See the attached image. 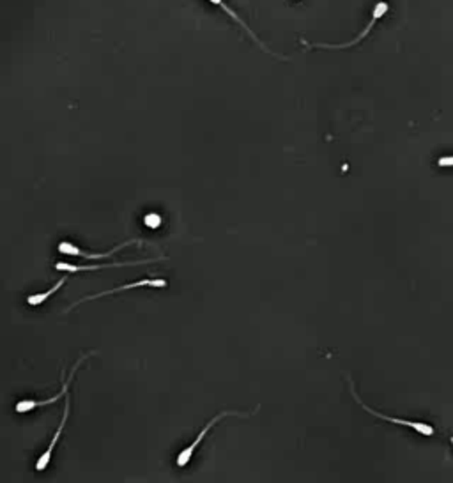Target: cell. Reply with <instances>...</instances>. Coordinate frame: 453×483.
Segmentation results:
<instances>
[{
  "label": "cell",
  "mask_w": 453,
  "mask_h": 483,
  "mask_svg": "<svg viewBox=\"0 0 453 483\" xmlns=\"http://www.w3.org/2000/svg\"><path fill=\"white\" fill-rule=\"evenodd\" d=\"M169 285V282L163 278H144V280H139V282H133V283H126V285H121V287H115V289H110V290H103V292H97V294H92V296H87V297H82L80 301H76L70 307L75 308L78 307V304L85 303V301H92V299H97V297H103V296H110V294H117V292H124V290H129V289H140V287H154V289H165V287Z\"/></svg>",
  "instance_id": "6"
},
{
  "label": "cell",
  "mask_w": 453,
  "mask_h": 483,
  "mask_svg": "<svg viewBox=\"0 0 453 483\" xmlns=\"http://www.w3.org/2000/svg\"><path fill=\"white\" fill-rule=\"evenodd\" d=\"M388 11H390V4L384 2V0H380V2L375 4V6H374V11H372L371 23H368V25H367V28H365L363 32H360V36H356V38H354L353 41L343 43V45H310V43L303 41V45H307L308 48H326V50H343V48H349V46L358 45V43H360L361 39L365 38V36L371 34V31H372V27H374V25H375V21H378L379 18H383L384 14L388 13Z\"/></svg>",
  "instance_id": "5"
},
{
  "label": "cell",
  "mask_w": 453,
  "mask_h": 483,
  "mask_svg": "<svg viewBox=\"0 0 453 483\" xmlns=\"http://www.w3.org/2000/svg\"><path fill=\"white\" fill-rule=\"evenodd\" d=\"M209 2H211V4H215V6H218V7H222V9H223V11H225V13L228 14V16H230V18H232V20H234V21H235V23H239V25H241V27H243V28H245V31H246V32H248V36H250V38H252V39H253V41H255V43H257V45H259V46H260V48H262V50H264V52H267V53H271V55H275V53H273V52H270V50H267V48H266V46H264V43H262V41H260V39H259V38H257V36H255V34H253V32H252V31H250V27H248V25H246V23H245V21H243V20H241V18H239V16H238V13H235V11H234V9H230V7H228V6H227V4H225V2H223V0H209Z\"/></svg>",
  "instance_id": "9"
},
{
  "label": "cell",
  "mask_w": 453,
  "mask_h": 483,
  "mask_svg": "<svg viewBox=\"0 0 453 483\" xmlns=\"http://www.w3.org/2000/svg\"><path fill=\"white\" fill-rule=\"evenodd\" d=\"M450 442H452V445H453V435H452V439H450Z\"/></svg>",
  "instance_id": "12"
},
{
  "label": "cell",
  "mask_w": 453,
  "mask_h": 483,
  "mask_svg": "<svg viewBox=\"0 0 453 483\" xmlns=\"http://www.w3.org/2000/svg\"><path fill=\"white\" fill-rule=\"evenodd\" d=\"M163 260V257L159 259H144V260H135V262H112V264H103V266H75V264L68 262H57L55 270L57 271H66V273H82V271H97V270H108V267H117V266H142V264H151Z\"/></svg>",
  "instance_id": "8"
},
{
  "label": "cell",
  "mask_w": 453,
  "mask_h": 483,
  "mask_svg": "<svg viewBox=\"0 0 453 483\" xmlns=\"http://www.w3.org/2000/svg\"><path fill=\"white\" fill-rule=\"evenodd\" d=\"M227 416L248 418L250 414H243V413H238V411H223V413H220L218 416H215V418H213V420L209 421V423L206 425L204 428H202V430H201V434H198L197 437H195V441L191 442V445L188 446V448H184L183 452H181V453H177V466H179V467H184V466H186V464L190 462V460H191V457H193L195 450L198 448V445H201V442L204 441V439H206V435L209 434V430H211V428L215 427L216 423H220V421H222L223 418H227Z\"/></svg>",
  "instance_id": "2"
},
{
  "label": "cell",
  "mask_w": 453,
  "mask_h": 483,
  "mask_svg": "<svg viewBox=\"0 0 453 483\" xmlns=\"http://www.w3.org/2000/svg\"><path fill=\"white\" fill-rule=\"evenodd\" d=\"M132 245H142V241H140V239H132V241L122 243V245L115 246V248L108 250V252H105V253H89V252H83L82 248H78V246L73 245V243H70V241L59 243V246H57V250H59V253H63V255L83 257V259H87V260H101V259H108V257H110V255H114V253L121 252L122 248H126V246H132Z\"/></svg>",
  "instance_id": "4"
},
{
  "label": "cell",
  "mask_w": 453,
  "mask_h": 483,
  "mask_svg": "<svg viewBox=\"0 0 453 483\" xmlns=\"http://www.w3.org/2000/svg\"><path fill=\"white\" fill-rule=\"evenodd\" d=\"M68 416H70V395H66V405H64V414H63V420H60V425L59 428L55 430V434H53V439L50 441V446L45 450V453H41V457L38 459V462H36V471H45L46 467L50 466V460H52V455H53V448L57 446V442H59L60 439V434L64 432V427H66L68 423Z\"/></svg>",
  "instance_id": "7"
},
{
  "label": "cell",
  "mask_w": 453,
  "mask_h": 483,
  "mask_svg": "<svg viewBox=\"0 0 453 483\" xmlns=\"http://www.w3.org/2000/svg\"><path fill=\"white\" fill-rule=\"evenodd\" d=\"M144 221H146L147 227L158 228L159 225H161V221H163V220H161V216H159L158 213H149L146 218H144Z\"/></svg>",
  "instance_id": "11"
},
{
  "label": "cell",
  "mask_w": 453,
  "mask_h": 483,
  "mask_svg": "<svg viewBox=\"0 0 453 483\" xmlns=\"http://www.w3.org/2000/svg\"><path fill=\"white\" fill-rule=\"evenodd\" d=\"M89 358V354H85L83 358H80L78 361L75 363V366H73V370L70 372V376H68V381H64L63 383V390L59 391V393L55 395V397H50L48 400H31V398H27V400H20L16 404V408H14V411H16L18 414H25V413H31V411H34V409H38V408H43V405H48V404H55L57 400H59L60 397H66L68 395V388H70V384H71V381L75 379V373H76V370L80 368V365H82L85 359Z\"/></svg>",
  "instance_id": "3"
},
{
  "label": "cell",
  "mask_w": 453,
  "mask_h": 483,
  "mask_svg": "<svg viewBox=\"0 0 453 483\" xmlns=\"http://www.w3.org/2000/svg\"><path fill=\"white\" fill-rule=\"evenodd\" d=\"M68 280H70V276L66 275V276H64V278H60L59 282H57L55 285L52 287V289H48V290H46V292H41V294H32V296H28V297H27V303H28V304H32V307H38V304H43V303H45L46 299H50V297H52L53 294H55L57 290H59L60 287H63L64 283L68 282Z\"/></svg>",
  "instance_id": "10"
},
{
  "label": "cell",
  "mask_w": 453,
  "mask_h": 483,
  "mask_svg": "<svg viewBox=\"0 0 453 483\" xmlns=\"http://www.w3.org/2000/svg\"><path fill=\"white\" fill-rule=\"evenodd\" d=\"M351 384V395L354 397V400L358 402V404L361 405V408L365 409L368 414H372V416L379 418V420H384V421H390V423H395V425H402V427L405 428H411V430L418 432V434L425 435V437H430V435H434V427L429 423H423V421H412V420H405V418H393V416H388V414H383L379 411H375V409L368 408L367 404H365L363 400L360 398V395L356 393V390H354V383H349Z\"/></svg>",
  "instance_id": "1"
}]
</instances>
